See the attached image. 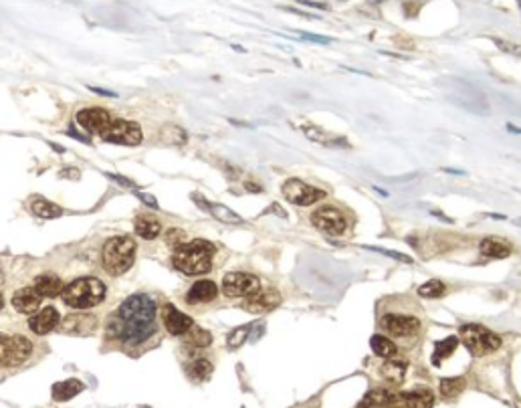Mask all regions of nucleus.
Instances as JSON below:
<instances>
[{"instance_id": "1", "label": "nucleus", "mask_w": 521, "mask_h": 408, "mask_svg": "<svg viewBox=\"0 0 521 408\" xmlns=\"http://www.w3.org/2000/svg\"><path fill=\"white\" fill-rule=\"evenodd\" d=\"M156 301L146 293H136L120 305L109 318L107 334L124 345L144 344L156 332Z\"/></svg>"}, {"instance_id": "2", "label": "nucleus", "mask_w": 521, "mask_h": 408, "mask_svg": "<svg viewBox=\"0 0 521 408\" xmlns=\"http://www.w3.org/2000/svg\"><path fill=\"white\" fill-rule=\"evenodd\" d=\"M214 247L209 240H190L174 251V267L184 275H205L212 267Z\"/></svg>"}, {"instance_id": "3", "label": "nucleus", "mask_w": 521, "mask_h": 408, "mask_svg": "<svg viewBox=\"0 0 521 408\" xmlns=\"http://www.w3.org/2000/svg\"><path fill=\"white\" fill-rule=\"evenodd\" d=\"M63 301L75 309H91L105 300V285L95 277H81L71 281L63 289Z\"/></svg>"}, {"instance_id": "4", "label": "nucleus", "mask_w": 521, "mask_h": 408, "mask_svg": "<svg viewBox=\"0 0 521 408\" xmlns=\"http://www.w3.org/2000/svg\"><path fill=\"white\" fill-rule=\"evenodd\" d=\"M136 259V240L131 236H113L104 247V267L113 277L124 275L134 265Z\"/></svg>"}, {"instance_id": "5", "label": "nucleus", "mask_w": 521, "mask_h": 408, "mask_svg": "<svg viewBox=\"0 0 521 408\" xmlns=\"http://www.w3.org/2000/svg\"><path fill=\"white\" fill-rule=\"evenodd\" d=\"M459 338L463 340V344L467 345V350L473 354V356H489L491 352L499 350L501 348V338L487 329L485 325H479V323H467L463 325L459 332Z\"/></svg>"}, {"instance_id": "6", "label": "nucleus", "mask_w": 521, "mask_h": 408, "mask_svg": "<svg viewBox=\"0 0 521 408\" xmlns=\"http://www.w3.org/2000/svg\"><path fill=\"white\" fill-rule=\"evenodd\" d=\"M380 327L396 340H410L417 338L422 329V322L420 318L412 316V313H400V311H388L380 316Z\"/></svg>"}, {"instance_id": "7", "label": "nucleus", "mask_w": 521, "mask_h": 408, "mask_svg": "<svg viewBox=\"0 0 521 408\" xmlns=\"http://www.w3.org/2000/svg\"><path fill=\"white\" fill-rule=\"evenodd\" d=\"M312 222L315 229L330 236H342L348 231V218L335 206H321L312 215Z\"/></svg>"}, {"instance_id": "8", "label": "nucleus", "mask_w": 521, "mask_h": 408, "mask_svg": "<svg viewBox=\"0 0 521 408\" xmlns=\"http://www.w3.org/2000/svg\"><path fill=\"white\" fill-rule=\"evenodd\" d=\"M283 196L291 202V204H297V206H312L317 200H323L326 198V193L315 188L312 184H305L301 180H287L283 184Z\"/></svg>"}, {"instance_id": "9", "label": "nucleus", "mask_w": 521, "mask_h": 408, "mask_svg": "<svg viewBox=\"0 0 521 408\" xmlns=\"http://www.w3.org/2000/svg\"><path fill=\"white\" fill-rule=\"evenodd\" d=\"M105 142L113 144H124V146H138L142 142V128L136 122L127 120H113L111 126L105 129L102 136Z\"/></svg>"}, {"instance_id": "10", "label": "nucleus", "mask_w": 521, "mask_h": 408, "mask_svg": "<svg viewBox=\"0 0 521 408\" xmlns=\"http://www.w3.org/2000/svg\"><path fill=\"white\" fill-rule=\"evenodd\" d=\"M261 289V281L249 273H227L223 277V293L227 297H249Z\"/></svg>"}, {"instance_id": "11", "label": "nucleus", "mask_w": 521, "mask_h": 408, "mask_svg": "<svg viewBox=\"0 0 521 408\" xmlns=\"http://www.w3.org/2000/svg\"><path fill=\"white\" fill-rule=\"evenodd\" d=\"M77 124L89 131V133H95V136H104L105 129L111 126L113 117L105 111V109L99 108H89V109H81L77 115H75Z\"/></svg>"}, {"instance_id": "12", "label": "nucleus", "mask_w": 521, "mask_h": 408, "mask_svg": "<svg viewBox=\"0 0 521 408\" xmlns=\"http://www.w3.org/2000/svg\"><path fill=\"white\" fill-rule=\"evenodd\" d=\"M162 322H164V327L172 336H184L188 329L194 325L192 318L186 316L184 311H180L176 305L168 303L162 307Z\"/></svg>"}, {"instance_id": "13", "label": "nucleus", "mask_w": 521, "mask_h": 408, "mask_svg": "<svg viewBox=\"0 0 521 408\" xmlns=\"http://www.w3.org/2000/svg\"><path fill=\"white\" fill-rule=\"evenodd\" d=\"M281 303V295L275 289H259L257 293H253L249 297H245L243 307L250 311V313H265L271 311Z\"/></svg>"}, {"instance_id": "14", "label": "nucleus", "mask_w": 521, "mask_h": 408, "mask_svg": "<svg viewBox=\"0 0 521 408\" xmlns=\"http://www.w3.org/2000/svg\"><path fill=\"white\" fill-rule=\"evenodd\" d=\"M59 322H61L59 311H57L55 307H45V309H41L39 313H35V316L29 320V327H31L35 334L45 336V334L53 332V329L59 325Z\"/></svg>"}, {"instance_id": "15", "label": "nucleus", "mask_w": 521, "mask_h": 408, "mask_svg": "<svg viewBox=\"0 0 521 408\" xmlns=\"http://www.w3.org/2000/svg\"><path fill=\"white\" fill-rule=\"evenodd\" d=\"M218 295V287L214 281L202 279L196 281L186 293V301L190 305H202V303H210V301L216 300Z\"/></svg>"}, {"instance_id": "16", "label": "nucleus", "mask_w": 521, "mask_h": 408, "mask_svg": "<svg viewBox=\"0 0 521 408\" xmlns=\"http://www.w3.org/2000/svg\"><path fill=\"white\" fill-rule=\"evenodd\" d=\"M33 352V344L24 336H8V350H6V366H17L24 362Z\"/></svg>"}, {"instance_id": "17", "label": "nucleus", "mask_w": 521, "mask_h": 408, "mask_svg": "<svg viewBox=\"0 0 521 408\" xmlns=\"http://www.w3.org/2000/svg\"><path fill=\"white\" fill-rule=\"evenodd\" d=\"M41 305V297L37 295V291L33 287H22L19 291H15L13 295V307L19 313H35Z\"/></svg>"}, {"instance_id": "18", "label": "nucleus", "mask_w": 521, "mask_h": 408, "mask_svg": "<svg viewBox=\"0 0 521 408\" xmlns=\"http://www.w3.org/2000/svg\"><path fill=\"white\" fill-rule=\"evenodd\" d=\"M33 289L37 291L39 297H55L63 293V281L53 275V273H45V275H39L35 283H33Z\"/></svg>"}, {"instance_id": "19", "label": "nucleus", "mask_w": 521, "mask_h": 408, "mask_svg": "<svg viewBox=\"0 0 521 408\" xmlns=\"http://www.w3.org/2000/svg\"><path fill=\"white\" fill-rule=\"evenodd\" d=\"M402 396V405L406 408H433L435 407V394L426 388H418V390H410L400 394Z\"/></svg>"}, {"instance_id": "20", "label": "nucleus", "mask_w": 521, "mask_h": 408, "mask_svg": "<svg viewBox=\"0 0 521 408\" xmlns=\"http://www.w3.org/2000/svg\"><path fill=\"white\" fill-rule=\"evenodd\" d=\"M406 370H408V362H404V360H390V362H384V364H382L380 374H382V378H384L390 386H398V384L404 382Z\"/></svg>"}, {"instance_id": "21", "label": "nucleus", "mask_w": 521, "mask_h": 408, "mask_svg": "<svg viewBox=\"0 0 521 408\" xmlns=\"http://www.w3.org/2000/svg\"><path fill=\"white\" fill-rule=\"evenodd\" d=\"M479 251L485 257L505 259L511 255V245H509L507 240H501V238H495V236H489V238L481 240Z\"/></svg>"}, {"instance_id": "22", "label": "nucleus", "mask_w": 521, "mask_h": 408, "mask_svg": "<svg viewBox=\"0 0 521 408\" xmlns=\"http://www.w3.org/2000/svg\"><path fill=\"white\" fill-rule=\"evenodd\" d=\"M83 390H85V384L81 382V380L71 378V380H65V382H57V384L53 386V398H55L57 402L71 400L73 396L81 394Z\"/></svg>"}, {"instance_id": "23", "label": "nucleus", "mask_w": 521, "mask_h": 408, "mask_svg": "<svg viewBox=\"0 0 521 408\" xmlns=\"http://www.w3.org/2000/svg\"><path fill=\"white\" fill-rule=\"evenodd\" d=\"M136 233L146 240H152L162 233V225L152 216H138L136 218Z\"/></svg>"}, {"instance_id": "24", "label": "nucleus", "mask_w": 521, "mask_h": 408, "mask_svg": "<svg viewBox=\"0 0 521 408\" xmlns=\"http://www.w3.org/2000/svg\"><path fill=\"white\" fill-rule=\"evenodd\" d=\"M457 345H459V338H455V336H449V338L437 342V344H435V354H433V364H442V360H447L451 354H455Z\"/></svg>"}, {"instance_id": "25", "label": "nucleus", "mask_w": 521, "mask_h": 408, "mask_svg": "<svg viewBox=\"0 0 521 408\" xmlns=\"http://www.w3.org/2000/svg\"><path fill=\"white\" fill-rule=\"evenodd\" d=\"M31 211L37 216H41V218H57V216L63 215L61 206H57L55 202H49V200H45V198H39V196L33 198Z\"/></svg>"}, {"instance_id": "26", "label": "nucleus", "mask_w": 521, "mask_h": 408, "mask_svg": "<svg viewBox=\"0 0 521 408\" xmlns=\"http://www.w3.org/2000/svg\"><path fill=\"white\" fill-rule=\"evenodd\" d=\"M303 133H305L310 140L317 142V144H326V146H346V142H344L342 138L332 136V133H328V131H321V129L315 128V126H303Z\"/></svg>"}, {"instance_id": "27", "label": "nucleus", "mask_w": 521, "mask_h": 408, "mask_svg": "<svg viewBox=\"0 0 521 408\" xmlns=\"http://www.w3.org/2000/svg\"><path fill=\"white\" fill-rule=\"evenodd\" d=\"M370 345H372V352L380 358H392V356H396L398 352L396 344L386 336H372Z\"/></svg>"}, {"instance_id": "28", "label": "nucleus", "mask_w": 521, "mask_h": 408, "mask_svg": "<svg viewBox=\"0 0 521 408\" xmlns=\"http://www.w3.org/2000/svg\"><path fill=\"white\" fill-rule=\"evenodd\" d=\"M184 338H186V344L194 345V348H207L212 344V334L202 327H194V325L184 334Z\"/></svg>"}, {"instance_id": "29", "label": "nucleus", "mask_w": 521, "mask_h": 408, "mask_svg": "<svg viewBox=\"0 0 521 408\" xmlns=\"http://www.w3.org/2000/svg\"><path fill=\"white\" fill-rule=\"evenodd\" d=\"M210 374H212V364L207 358H198V360H194L192 364L188 366V376L192 380H200V382L209 380Z\"/></svg>"}, {"instance_id": "30", "label": "nucleus", "mask_w": 521, "mask_h": 408, "mask_svg": "<svg viewBox=\"0 0 521 408\" xmlns=\"http://www.w3.org/2000/svg\"><path fill=\"white\" fill-rule=\"evenodd\" d=\"M465 386H467V382L463 378H442L438 390L444 398H457L459 394H463Z\"/></svg>"}, {"instance_id": "31", "label": "nucleus", "mask_w": 521, "mask_h": 408, "mask_svg": "<svg viewBox=\"0 0 521 408\" xmlns=\"http://www.w3.org/2000/svg\"><path fill=\"white\" fill-rule=\"evenodd\" d=\"M444 291H447L444 283L438 279L426 281L424 285H420V287H418V295H420V297H424V300H437V297H442V295H444Z\"/></svg>"}, {"instance_id": "32", "label": "nucleus", "mask_w": 521, "mask_h": 408, "mask_svg": "<svg viewBox=\"0 0 521 408\" xmlns=\"http://www.w3.org/2000/svg\"><path fill=\"white\" fill-rule=\"evenodd\" d=\"M249 332H250V323H247V325H241V327H237V329H232L229 336L230 350H237L239 345L245 344V340L249 338Z\"/></svg>"}, {"instance_id": "33", "label": "nucleus", "mask_w": 521, "mask_h": 408, "mask_svg": "<svg viewBox=\"0 0 521 408\" xmlns=\"http://www.w3.org/2000/svg\"><path fill=\"white\" fill-rule=\"evenodd\" d=\"M207 209H209L210 213L216 216L218 220L232 222V225H239V222H241V218L234 215V213H232L230 209H227V206H221V204H210V206H207Z\"/></svg>"}, {"instance_id": "34", "label": "nucleus", "mask_w": 521, "mask_h": 408, "mask_svg": "<svg viewBox=\"0 0 521 408\" xmlns=\"http://www.w3.org/2000/svg\"><path fill=\"white\" fill-rule=\"evenodd\" d=\"M166 243L170 247H174V249H178V247H182L184 245V238H186V233L184 231H180V229H170L166 235Z\"/></svg>"}, {"instance_id": "35", "label": "nucleus", "mask_w": 521, "mask_h": 408, "mask_svg": "<svg viewBox=\"0 0 521 408\" xmlns=\"http://www.w3.org/2000/svg\"><path fill=\"white\" fill-rule=\"evenodd\" d=\"M6 350H8V336H0V368H6Z\"/></svg>"}, {"instance_id": "36", "label": "nucleus", "mask_w": 521, "mask_h": 408, "mask_svg": "<svg viewBox=\"0 0 521 408\" xmlns=\"http://www.w3.org/2000/svg\"><path fill=\"white\" fill-rule=\"evenodd\" d=\"M107 176H109L111 180L120 182V184H122V186H125V188H131V186H136V184H134L131 180H125V178H122V176H113V174H107Z\"/></svg>"}, {"instance_id": "37", "label": "nucleus", "mask_w": 521, "mask_h": 408, "mask_svg": "<svg viewBox=\"0 0 521 408\" xmlns=\"http://www.w3.org/2000/svg\"><path fill=\"white\" fill-rule=\"evenodd\" d=\"M301 37H305V39H310V41H315V43H330V39H326V37H315L312 33H299Z\"/></svg>"}, {"instance_id": "38", "label": "nucleus", "mask_w": 521, "mask_h": 408, "mask_svg": "<svg viewBox=\"0 0 521 408\" xmlns=\"http://www.w3.org/2000/svg\"><path fill=\"white\" fill-rule=\"evenodd\" d=\"M301 4H305V6H313V8H319V10H321V8H323V10H328V8H330L326 2H301Z\"/></svg>"}, {"instance_id": "39", "label": "nucleus", "mask_w": 521, "mask_h": 408, "mask_svg": "<svg viewBox=\"0 0 521 408\" xmlns=\"http://www.w3.org/2000/svg\"><path fill=\"white\" fill-rule=\"evenodd\" d=\"M245 188L250 190V193H261V190H263L261 186H255V182H247V184H245Z\"/></svg>"}, {"instance_id": "40", "label": "nucleus", "mask_w": 521, "mask_h": 408, "mask_svg": "<svg viewBox=\"0 0 521 408\" xmlns=\"http://www.w3.org/2000/svg\"><path fill=\"white\" fill-rule=\"evenodd\" d=\"M374 408H404V405H402V402H392V405H382V407Z\"/></svg>"}, {"instance_id": "41", "label": "nucleus", "mask_w": 521, "mask_h": 408, "mask_svg": "<svg viewBox=\"0 0 521 408\" xmlns=\"http://www.w3.org/2000/svg\"><path fill=\"white\" fill-rule=\"evenodd\" d=\"M4 307V300H2V293H0V309Z\"/></svg>"}, {"instance_id": "42", "label": "nucleus", "mask_w": 521, "mask_h": 408, "mask_svg": "<svg viewBox=\"0 0 521 408\" xmlns=\"http://www.w3.org/2000/svg\"><path fill=\"white\" fill-rule=\"evenodd\" d=\"M2 281H4V275H2V271H0V285H2Z\"/></svg>"}]
</instances>
